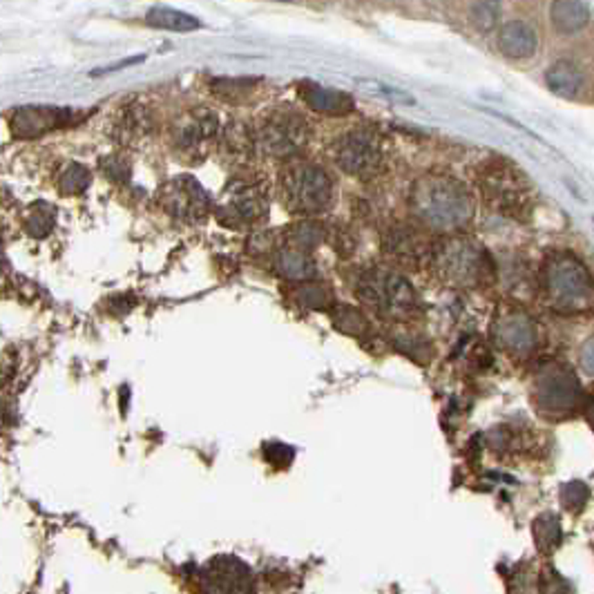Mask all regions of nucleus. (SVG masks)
I'll list each match as a JSON object with an SVG mask.
<instances>
[{
	"instance_id": "nucleus-14",
	"label": "nucleus",
	"mask_w": 594,
	"mask_h": 594,
	"mask_svg": "<svg viewBox=\"0 0 594 594\" xmlns=\"http://www.w3.org/2000/svg\"><path fill=\"white\" fill-rule=\"evenodd\" d=\"M590 18L592 13L586 0H552L550 4L552 27L564 36H572L586 30Z\"/></svg>"
},
{
	"instance_id": "nucleus-10",
	"label": "nucleus",
	"mask_w": 594,
	"mask_h": 594,
	"mask_svg": "<svg viewBox=\"0 0 594 594\" xmlns=\"http://www.w3.org/2000/svg\"><path fill=\"white\" fill-rule=\"evenodd\" d=\"M202 583L206 592H248L253 590V574L235 556H217L203 568Z\"/></svg>"
},
{
	"instance_id": "nucleus-21",
	"label": "nucleus",
	"mask_w": 594,
	"mask_h": 594,
	"mask_svg": "<svg viewBox=\"0 0 594 594\" xmlns=\"http://www.w3.org/2000/svg\"><path fill=\"white\" fill-rule=\"evenodd\" d=\"M498 12H501V0H474L469 16L476 30L492 31L498 22Z\"/></svg>"
},
{
	"instance_id": "nucleus-2",
	"label": "nucleus",
	"mask_w": 594,
	"mask_h": 594,
	"mask_svg": "<svg viewBox=\"0 0 594 594\" xmlns=\"http://www.w3.org/2000/svg\"><path fill=\"white\" fill-rule=\"evenodd\" d=\"M356 293L380 317L393 322L409 320L418 311V297L414 287L402 275L389 269H366L357 275Z\"/></svg>"
},
{
	"instance_id": "nucleus-28",
	"label": "nucleus",
	"mask_w": 594,
	"mask_h": 594,
	"mask_svg": "<svg viewBox=\"0 0 594 594\" xmlns=\"http://www.w3.org/2000/svg\"><path fill=\"white\" fill-rule=\"evenodd\" d=\"M103 172H106L108 176H112V179H125V176L130 175V168H128V163L124 161V159H119V157H108V159H103Z\"/></svg>"
},
{
	"instance_id": "nucleus-19",
	"label": "nucleus",
	"mask_w": 594,
	"mask_h": 594,
	"mask_svg": "<svg viewBox=\"0 0 594 594\" xmlns=\"http://www.w3.org/2000/svg\"><path fill=\"white\" fill-rule=\"evenodd\" d=\"M384 248L398 262H414L420 255V237L411 228H393L384 239Z\"/></svg>"
},
{
	"instance_id": "nucleus-24",
	"label": "nucleus",
	"mask_w": 594,
	"mask_h": 594,
	"mask_svg": "<svg viewBox=\"0 0 594 594\" xmlns=\"http://www.w3.org/2000/svg\"><path fill=\"white\" fill-rule=\"evenodd\" d=\"M296 299L299 306L304 308H324L329 304L331 293L329 288L317 287V284H308V280L304 284H297Z\"/></svg>"
},
{
	"instance_id": "nucleus-30",
	"label": "nucleus",
	"mask_w": 594,
	"mask_h": 594,
	"mask_svg": "<svg viewBox=\"0 0 594 594\" xmlns=\"http://www.w3.org/2000/svg\"><path fill=\"white\" fill-rule=\"evenodd\" d=\"M592 416V418H590V423H594V414H590Z\"/></svg>"
},
{
	"instance_id": "nucleus-1",
	"label": "nucleus",
	"mask_w": 594,
	"mask_h": 594,
	"mask_svg": "<svg viewBox=\"0 0 594 594\" xmlns=\"http://www.w3.org/2000/svg\"><path fill=\"white\" fill-rule=\"evenodd\" d=\"M411 211L423 224L453 230L471 217V199L458 181L449 176H425L411 190Z\"/></svg>"
},
{
	"instance_id": "nucleus-3",
	"label": "nucleus",
	"mask_w": 594,
	"mask_h": 594,
	"mask_svg": "<svg viewBox=\"0 0 594 594\" xmlns=\"http://www.w3.org/2000/svg\"><path fill=\"white\" fill-rule=\"evenodd\" d=\"M280 188L293 215H320L333 202V181L315 163H288L280 175Z\"/></svg>"
},
{
	"instance_id": "nucleus-12",
	"label": "nucleus",
	"mask_w": 594,
	"mask_h": 594,
	"mask_svg": "<svg viewBox=\"0 0 594 594\" xmlns=\"http://www.w3.org/2000/svg\"><path fill=\"white\" fill-rule=\"evenodd\" d=\"M217 116L212 112L199 110L190 112L188 116L176 124L175 128V146L181 152H197L206 142H211L217 133Z\"/></svg>"
},
{
	"instance_id": "nucleus-13",
	"label": "nucleus",
	"mask_w": 594,
	"mask_h": 594,
	"mask_svg": "<svg viewBox=\"0 0 594 594\" xmlns=\"http://www.w3.org/2000/svg\"><path fill=\"white\" fill-rule=\"evenodd\" d=\"M496 43L507 58L523 61V58H532L537 54L538 36L529 22L510 21L498 30Z\"/></svg>"
},
{
	"instance_id": "nucleus-26",
	"label": "nucleus",
	"mask_w": 594,
	"mask_h": 594,
	"mask_svg": "<svg viewBox=\"0 0 594 594\" xmlns=\"http://www.w3.org/2000/svg\"><path fill=\"white\" fill-rule=\"evenodd\" d=\"M148 128V121L143 110H130L124 115V121L119 125L121 139H133V137H142Z\"/></svg>"
},
{
	"instance_id": "nucleus-25",
	"label": "nucleus",
	"mask_w": 594,
	"mask_h": 594,
	"mask_svg": "<svg viewBox=\"0 0 594 594\" xmlns=\"http://www.w3.org/2000/svg\"><path fill=\"white\" fill-rule=\"evenodd\" d=\"M529 326L523 324L521 317H510L503 322L501 340L507 344V349H529L525 335H529Z\"/></svg>"
},
{
	"instance_id": "nucleus-7",
	"label": "nucleus",
	"mask_w": 594,
	"mask_h": 594,
	"mask_svg": "<svg viewBox=\"0 0 594 594\" xmlns=\"http://www.w3.org/2000/svg\"><path fill=\"white\" fill-rule=\"evenodd\" d=\"M157 197L163 211L181 221H199L211 211V199L206 190L193 176H176L168 181Z\"/></svg>"
},
{
	"instance_id": "nucleus-16",
	"label": "nucleus",
	"mask_w": 594,
	"mask_h": 594,
	"mask_svg": "<svg viewBox=\"0 0 594 594\" xmlns=\"http://www.w3.org/2000/svg\"><path fill=\"white\" fill-rule=\"evenodd\" d=\"M546 85L556 97L577 99L586 85V74L577 63L561 58V61L552 63L550 70L546 72Z\"/></svg>"
},
{
	"instance_id": "nucleus-15",
	"label": "nucleus",
	"mask_w": 594,
	"mask_h": 594,
	"mask_svg": "<svg viewBox=\"0 0 594 594\" xmlns=\"http://www.w3.org/2000/svg\"><path fill=\"white\" fill-rule=\"evenodd\" d=\"M299 94H302L304 103H306L311 110L322 112V115H333V116H344L349 112H353L356 103L349 94L338 92V90L320 88L315 83H302L299 85Z\"/></svg>"
},
{
	"instance_id": "nucleus-9",
	"label": "nucleus",
	"mask_w": 594,
	"mask_h": 594,
	"mask_svg": "<svg viewBox=\"0 0 594 594\" xmlns=\"http://www.w3.org/2000/svg\"><path fill=\"white\" fill-rule=\"evenodd\" d=\"M74 119H81V116H76L74 110L49 106H30L13 112L12 130L16 137H40V134L49 133V130L70 125Z\"/></svg>"
},
{
	"instance_id": "nucleus-8",
	"label": "nucleus",
	"mask_w": 594,
	"mask_h": 594,
	"mask_svg": "<svg viewBox=\"0 0 594 594\" xmlns=\"http://www.w3.org/2000/svg\"><path fill=\"white\" fill-rule=\"evenodd\" d=\"M335 163L342 168L347 175L369 176L383 163L378 139L366 130H353L344 134L335 146Z\"/></svg>"
},
{
	"instance_id": "nucleus-4",
	"label": "nucleus",
	"mask_w": 594,
	"mask_h": 594,
	"mask_svg": "<svg viewBox=\"0 0 594 594\" xmlns=\"http://www.w3.org/2000/svg\"><path fill=\"white\" fill-rule=\"evenodd\" d=\"M257 146L278 159H291L308 143V125L296 112H273L255 133Z\"/></svg>"
},
{
	"instance_id": "nucleus-6",
	"label": "nucleus",
	"mask_w": 594,
	"mask_h": 594,
	"mask_svg": "<svg viewBox=\"0 0 594 594\" xmlns=\"http://www.w3.org/2000/svg\"><path fill=\"white\" fill-rule=\"evenodd\" d=\"M547 282H550V296L555 297V304L565 311H579V308L588 306L594 296L592 282L579 262H555L550 275H547Z\"/></svg>"
},
{
	"instance_id": "nucleus-23",
	"label": "nucleus",
	"mask_w": 594,
	"mask_h": 594,
	"mask_svg": "<svg viewBox=\"0 0 594 594\" xmlns=\"http://www.w3.org/2000/svg\"><path fill=\"white\" fill-rule=\"evenodd\" d=\"M322 239V228L320 224H313V221H299V224L288 228V244L297 248H313L315 244H320Z\"/></svg>"
},
{
	"instance_id": "nucleus-17",
	"label": "nucleus",
	"mask_w": 594,
	"mask_h": 594,
	"mask_svg": "<svg viewBox=\"0 0 594 594\" xmlns=\"http://www.w3.org/2000/svg\"><path fill=\"white\" fill-rule=\"evenodd\" d=\"M275 269H278L280 275L288 280H297V282H306L315 275V262L306 255L304 248L293 246L288 244L284 251L278 253L275 257Z\"/></svg>"
},
{
	"instance_id": "nucleus-22",
	"label": "nucleus",
	"mask_w": 594,
	"mask_h": 594,
	"mask_svg": "<svg viewBox=\"0 0 594 594\" xmlns=\"http://www.w3.org/2000/svg\"><path fill=\"white\" fill-rule=\"evenodd\" d=\"M58 185H61V193H65V194L83 193V190L90 185L88 168L79 166V163H72V166H67L65 172L61 175V179H58Z\"/></svg>"
},
{
	"instance_id": "nucleus-11",
	"label": "nucleus",
	"mask_w": 594,
	"mask_h": 594,
	"mask_svg": "<svg viewBox=\"0 0 594 594\" xmlns=\"http://www.w3.org/2000/svg\"><path fill=\"white\" fill-rule=\"evenodd\" d=\"M436 264L453 282H474L483 278V255L465 242H449L436 253Z\"/></svg>"
},
{
	"instance_id": "nucleus-27",
	"label": "nucleus",
	"mask_w": 594,
	"mask_h": 594,
	"mask_svg": "<svg viewBox=\"0 0 594 594\" xmlns=\"http://www.w3.org/2000/svg\"><path fill=\"white\" fill-rule=\"evenodd\" d=\"M40 224L49 226V228L54 226V212L47 206H36L34 215L30 217V233L36 235V237H40Z\"/></svg>"
},
{
	"instance_id": "nucleus-5",
	"label": "nucleus",
	"mask_w": 594,
	"mask_h": 594,
	"mask_svg": "<svg viewBox=\"0 0 594 594\" xmlns=\"http://www.w3.org/2000/svg\"><path fill=\"white\" fill-rule=\"evenodd\" d=\"M266 215H269V199H266L264 188L251 179L228 185L226 199L217 208L221 224L233 226V228L260 224Z\"/></svg>"
},
{
	"instance_id": "nucleus-29",
	"label": "nucleus",
	"mask_w": 594,
	"mask_h": 594,
	"mask_svg": "<svg viewBox=\"0 0 594 594\" xmlns=\"http://www.w3.org/2000/svg\"><path fill=\"white\" fill-rule=\"evenodd\" d=\"M142 61H143V56H134V58H128V61H121V63H116V65H110V67H106V70H99V72H115V70H121V67L134 65V63H142Z\"/></svg>"
},
{
	"instance_id": "nucleus-20",
	"label": "nucleus",
	"mask_w": 594,
	"mask_h": 594,
	"mask_svg": "<svg viewBox=\"0 0 594 594\" xmlns=\"http://www.w3.org/2000/svg\"><path fill=\"white\" fill-rule=\"evenodd\" d=\"M146 22L150 27H159V30H170V31H193L199 27L197 18L170 7H152L148 12Z\"/></svg>"
},
{
	"instance_id": "nucleus-31",
	"label": "nucleus",
	"mask_w": 594,
	"mask_h": 594,
	"mask_svg": "<svg viewBox=\"0 0 594 594\" xmlns=\"http://www.w3.org/2000/svg\"><path fill=\"white\" fill-rule=\"evenodd\" d=\"M280 3H288V0H280Z\"/></svg>"
},
{
	"instance_id": "nucleus-18",
	"label": "nucleus",
	"mask_w": 594,
	"mask_h": 594,
	"mask_svg": "<svg viewBox=\"0 0 594 594\" xmlns=\"http://www.w3.org/2000/svg\"><path fill=\"white\" fill-rule=\"evenodd\" d=\"M257 146L255 134L244 128L242 124H233L221 134V152L230 157L233 161H246Z\"/></svg>"
}]
</instances>
